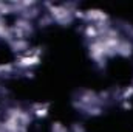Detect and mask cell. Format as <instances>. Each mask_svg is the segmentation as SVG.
Wrapping results in <instances>:
<instances>
[{"instance_id": "6da1fadb", "label": "cell", "mask_w": 133, "mask_h": 132, "mask_svg": "<svg viewBox=\"0 0 133 132\" xmlns=\"http://www.w3.org/2000/svg\"><path fill=\"white\" fill-rule=\"evenodd\" d=\"M50 19L59 25H70L74 19V11L66 5H46Z\"/></svg>"}, {"instance_id": "277c9868", "label": "cell", "mask_w": 133, "mask_h": 132, "mask_svg": "<svg viewBox=\"0 0 133 132\" xmlns=\"http://www.w3.org/2000/svg\"><path fill=\"white\" fill-rule=\"evenodd\" d=\"M84 34H85V37H88V39H91V40H98V39L101 37L99 28H98L95 23H88V25H85Z\"/></svg>"}, {"instance_id": "52a82bcc", "label": "cell", "mask_w": 133, "mask_h": 132, "mask_svg": "<svg viewBox=\"0 0 133 132\" xmlns=\"http://www.w3.org/2000/svg\"><path fill=\"white\" fill-rule=\"evenodd\" d=\"M16 65L8 62V64H0V76H5V75H11L14 71Z\"/></svg>"}, {"instance_id": "8992f818", "label": "cell", "mask_w": 133, "mask_h": 132, "mask_svg": "<svg viewBox=\"0 0 133 132\" xmlns=\"http://www.w3.org/2000/svg\"><path fill=\"white\" fill-rule=\"evenodd\" d=\"M48 112H50V106L48 104H36L33 107V113L36 118H45L46 115H48Z\"/></svg>"}, {"instance_id": "ba28073f", "label": "cell", "mask_w": 133, "mask_h": 132, "mask_svg": "<svg viewBox=\"0 0 133 132\" xmlns=\"http://www.w3.org/2000/svg\"><path fill=\"white\" fill-rule=\"evenodd\" d=\"M132 97H133V86H130V87L124 89V92H122V99L127 101V99H130Z\"/></svg>"}, {"instance_id": "5b68a950", "label": "cell", "mask_w": 133, "mask_h": 132, "mask_svg": "<svg viewBox=\"0 0 133 132\" xmlns=\"http://www.w3.org/2000/svg\"><path fill=\"white\" fill-rule=\"evenodd\" d=\"M9 45H11V48L14 50V51H23V55L28 51V42H26V39H12L11 42H9Z\"/></svg>"}, {"instance_id": "9c48e42d", "label": "cell", "mask_w": 133, "mask_h": 132, "mask_svg": "<svg viewBox=\"0 0 133 132\" xmlns=\"http://www.w3.org/2000/svg\"><path fill=\"white\" fill-rule=\"evenodd\" d=\"M53 132H68V131H66L64 126H61V123H56L53 126Z\"/></svg>"}, {"instance_id": "30bf717a", "label": "cell", "mask_w": 133, "mask_h": 132, "mask_svg": "<svg viewBox=\"0 0 133 132\" xmlns=\"http://www.w3.org/2000/svg\"><path fill=\"white\" fill-rule=\"evenodd\" d=\"M124 109H132V104L127 103V101H124Z\"/></svg>"}, {"instance_id": "3957f363", "label": "cell", "mask_w": 133, "mask_h": 132, "mask_svg": "<svg viewBox=\"0 0 133 132\" xmlns=\"http://www.w3.org/2000/svg\"><path fill=\"white\" fill-rule=\"evenodd\" d=\"M84 19L90 20V23L101 25V23H104V22L108 20V16L102 9H85L84 11Z\"/></svg>"}, {"instance_id": "7a4b0ae2", "label": "cell", "mask_w": 133, "mask_h": 132, "mask_svg": "<svg viewBox=\"0 0 133 132\" xmlns=\"http://www.w3.org/2000/svg\"><path fill=\"white\" fill-rule=\"evenodd\" d=\"M40 55H39V51H26L25 55H22V56H19L17 59H16V62H14V65L16 68H22V70H30V68H34V67H37L40 64Z\"/></svg>"}]
</instances>
